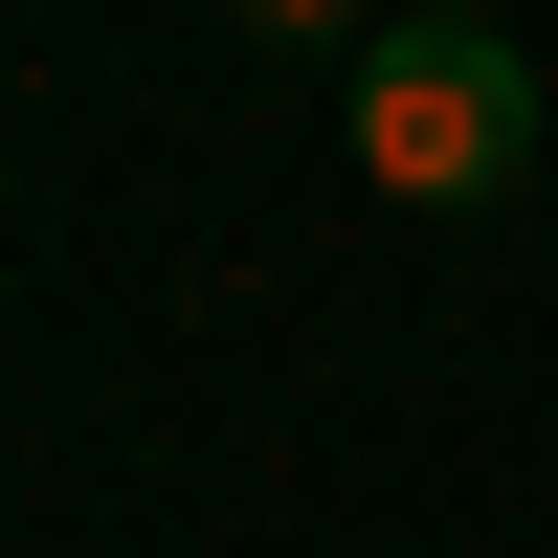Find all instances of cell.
<instances>
[{"label": "cell", "mask_w": 558, "mask_h": 558, "mask_svg": "<svg viewBox=\"0 0 558 558\" xmlns=\"http://www.w3.org/2000/svg\"><path fill=\"white\" fill-rule=\"evenodd\" d=\"M223 23H246V45H336V68H357V45L402 23V0H223Z\"/></svg>", "instance_id": "cell-2"}, {"label": "cell", "mask_w": 558, "mask_h": 558, "mask_svg": "<svg viewBox=\"0 0 558 558\" xmlns=\"http://www.w3.org/2000/svg\"><path fill=\"white\" fill-rule=\"evenodd\" d=\"M470 23H492V0H470Z\"/></svg>", "instance_id": "cell-3"}, {"label": "cell", "mask_w": 558, "mask_h": 558, "mask_svg": "<svg viewBox=\"0 0 558 558\" xmlns=\"http://www.w3.org/2000/svg\"><path fill=\"white\" fill-rule=\"evenodd\" d=\"M357 179H380V202H514V179H536V68H514V23L402 0V23L357 45Z\"/></svg>", "instance_id": "cell-1"}]
</instances>
